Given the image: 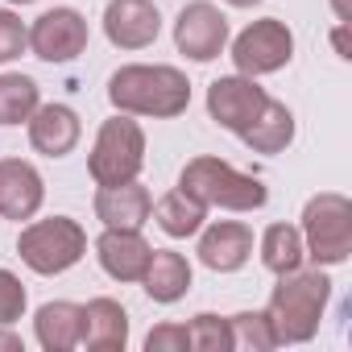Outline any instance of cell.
Here are the masks:
<instances>
[{
    "mask_svg": "<svg viewBox=\"0 0 352 352\" xmlns=\"http://www.w3.org/2000/svg\"><path fill=\"white\" fill-rule=\"evenodd\" d=\"M46 204L42 170L25 157H0V220H34Z\"/></svg>",
    "mask_w": 352,
    "mask_h": 352,
    "instance_id": "cell-11",
    "label": "cell"
},
{
    "mask_svg": "<svg viewBox=\"0 0 352 352\" xmlns=\"http://www.w3.org/2000/svg\"><path fill=\"white\" fill-rule=\"evenodd\" d=\"M0 352H25V340L9 331V323H0Z\"/></svg>",
    "mask_w": 352,
    "mask_h": 352,
    "instance_id": "cell-29",
    "label": "cell"
},
{
    "mask_svg": "<svg viewBox=\"0 0 352 352\" xmlns=\"http://www.w3.org/2000/svg\"><path fill=\"white\" fill-rule=\"evenodd\" d=\"M228 42H232L236 75H249V79L274 75V71L290 67V58H294V34L278 17H261V21H253L249 30H241Z\"/></svg>",
    "mask_w": 352,
    "mask_h": 352,
    "instance_id": "cell-7",
    "label": "cell"
},
{
    "mask_svg": "<svg viewBox=\"0 0 352 352\" xmlns=\"http://www.w3.org/2000/svg\"><path fill=\"white\" fill-rule=\"evenodd\" d=\"M162 34V13L153 0H108L104 9V38L116 50H145Z\"/></svg>",
    "mask_w": 352,
    "mask_h": 352,
    "instance_id": "cell-12",
    "label": "cell"
},
{
    "mask_svg": "<svg viewBox=\"0 0 352 352\" xmlns=\"http://www.w3.org/2000/svg\"><path fill=\"white\" fill-rule=\"evenodd\" d=\"M191 278H195V270H191V261L179 249H153L149 253V265L141 274V286H145L149 302L170 307V302H179L191 290Z\"/></svg>",
    "mask_w": 352,
    "mask_h": 352,
    "instance_id": "cell-17",
    "label": "cell"
},
{
    "mask_svg": "<svg viewBox=\"0 0 352 352\" xmlns=\"http://www.w3.org/2000/svg\"><path fill=\"white\" fill-rule=\"evenodd\" d=\"M9 5H34V0H9Z\"/></svg>",
    "mask_w": 352,
    "mask_h": 352,
    "instance_id": "cell-33",
    "label": "cell"
},
{
    "mask_svg": "<svg viewBox=\"0 0 352 352\" xmlns=\"http://www.w3.org/2000/svg\"><path fill=\"white\" fill-rule=\"evenodd\" d=\"M179 187H183L187 195H195L204 208H220V212H257V208H265V199H270V191H265L261 179H253V174H245V170H236L232 162L212 157V153L191 157V162L183 166Z\"/></svg>",
    "mask_w": 352,
    "mask_h": 352,
    "instance_id": "cell-3",
    "label": "cell"
},
{
    "mask_svg": "<svg viewBox=\"0 0 352 352\" xmlns=\"http://www.w3.org/2000/svg\"><path fill=\"white\" fill-rule=\"evenodd\" d=\"M228 17L212 5V0H191L174 21V50L187 54L191 63H216L228 50Z\"/></svg>",
    "mask_w": 352,
    "mask_h": 352,
    "instance_id": "cell-8",
    "label": "cell"
},
{
    "mask_svg": "<svg viewBox=\"0 0 352 352\" xmlns=\"http://www.w3.org/2000/svg\"><path fill=\"white\" fill-rule=\"evenodd\" d=\"M25 124H30V145L46 157H67L83 137L79 112L71 104H38V112Z\"/></svg>",
    "mask_w": 352,
    "mask_h": 352,
    "instance_id": "cell-15",
    "label": "cell"
},
{
    "mask_svg": "<svg viewBox=\"0 0 352 352\" xmlns=\"http://www.w3.org/2000/svg\"><path fill=\"white\" fill-rule=\"evenodd\" d=\"M149 208H153V195L137 179L96 191V220L104 228H141L149 220Z\"/></svg>",
    "mask_w": 352,
    "mask_h": 352,
    "instance_id": "cell-18",
    "label": "cell"
},
{
    "mask_svg": "<svg viewBox=\"0 0 352 352\" xmlns=\"http://www.w3.org/2000/svg\"><path fill=\"white\" fill-rule=\"evenodd\" d=\"M25 286H21V278L13 274V270H0V323H17L21 315H25Z\"/></svg>",
    "mask_w": 352,
    "mask_h": 352,
    "instance_id": "cell-27",
    "label": "cell"
},
{
    "mask_svg": "<svg viewBox=\"0 0 352 352\" xmlns=\"http://www.w3.org/2000/svg\"><path fill=\"white\" fill-rule=\"evenodd\" d=\"M224 5H232V9H253V5H261V0H224Z\"/></svg>",
    "mask_w": 352,
    "mask_h": 352,
    "instance_id": "cell-32",
    "label": "cell"
},
{
    "mask_svg": "<svg viewBox=\"0 0 352 352\" xmlns=\"http://www.w3.org/2000/svg\"><path fill=\"white\" fill-rule=\"evenodd\" d=\"M145 166V129L116 112L100 124L96 133V145L87 153V174L96 179V187H120V183H133Z\"/></svg>",
    "mask_w": 352,
    "mask_h": 352,
    "instance_id": "cell-5",
    "label": "cell"
},
{
    "mask_svg": "<svg viewBox=\"0 0 352 352\" xmlns=\"http://www.w3.org/2000/svg\"><path fill=\"white\" fill-rule=\"evenodd\" d=\"M149 216L157 220V228H162L170 241H187V236H195V232L208 224V208H204L195 195H187L183 187L166 191V195L149 208Z\"/></svg>",
    "mask_w": 352,
    "mask_h": 352,
    "instance_id": "cell-20",
    "label": "cell"
},
{
    "mask_svg": "<svg viewBox=\"0 0 352 352\" xmlns=\"http://www.w3.org/2000/svg\"><path fill=\"white\" fill-rule=\"evenodd\" d=\"M17 253L21 261L42 274V278H54V274H67L83 261L87 253V232L79 220L71 216H50V220H34L21 228L17 236Z\"/></svg>",
    "mask_w": 352,
    "mask_h": 352,
    "instance_id": "cell-6",
    "label": "cell"
},
{
    "mask_svg": "<svg viewBox=\"0 0 352 352\" xmlns=\"http://www.w3.org/2000/svg\"><path fill=\"white\" fill-rule=\"evenodd\" d=\"M149 253L153 249L141 236V228H104L96 241V261L112 282H141Z\"/></svg>",
    "mask_w": 352,
    "mask_h": 352,
    "instance_id": "cell-14",
    "label": "cell"
},
{
    "mask_svg": "<svg viewBox=\"0 0 352 352\" xmlns=\"http://www.w3.org/2000/svg\"><path fill=\"white\" fill-rule=\"evenodd\" d=\"M129 344V311L116 298H91L83 307V327H79V348L87 352H120Z\"/></svg>",
    "mask_w": 352,
    "mask_h": 352,
    "instance_id": "cell-16",
    "label": "cell"
},
{
    "mask_svg": "<svg viewBox=\"0 0 352 352\" xmlns=\"http://www.w3.org/2000/svg\"><path fill=\"white\" fill-rule=\"evenodd\" d=\"M331 13H336V21H352V5H348V0H331Z\"/></svg>",
    "mask_w": 352,
    "mask_h": 352,
    "instance_id": "cell-31",
    "label": "cell"
},
{
    "mask_svg": "<svg viewBox=\"0 0 352 352\" xmlns=\"http://www.w3.org/2000/svg\"><path fill=\"white\" fill-rule=\"evenodd\" d=\"M241 141L253 153H282L294 141V112L282 100H265V108L257 112V120L241 133Z\"/></svg>",
    "mask_w": 352,
    "mask_h": 352,
    "instance_id": "cell-21",
    "label": "cell"
},
{
    "mask_svg": "<svg viewBox=\"0 0 352 352\" xmlns=\"http://www.w3.org/2000/svg\"><path fill=\"white\" fill-rule=\"evenodd\" d=\"M331 46H336V54H340L344 63L352 58V50H348V25H344V21H336V30H331Z\"/></svg>",
    "mask_w": 352,
    "mask_h": 352,
    "instance_id": "cell-30",
    "label": "cell"
},
{
    "mask_svg": "<svg viewBox=\"0 0 352 352\" xmlns=\"http://www.w3.org/2000/svg\"><path fill=\"white\" fill-rule=\"evenodd\" d=\"M187 348H191L187 323H157L145 336V352H187Z\"/></svg>",
    "mask_w": 352,
    "mask_h": 352,
    "instance_id": "cell-28",
    "label": "cell"
},
{
    "mask_svg": "<svg viewBox=\"0 0 352 352\" xmlns=\"http://www.w3.org/2000/svg\"><path fill=\"white\" fill-rule=\"evenodd\" d=\"M331 302V278L315 265V270H294V274H278V286L270 290L265 302V319L274 327L278 344H311L319 336L323 311Z\"/></svg>",
    "mask_w": 352,
    "mask_h": 352,
    "instance_id": "cell-2",
    "label": "cell"
},
{
    "mask_svg": "<svg viewBox=\"0 0 352 352\" xmlns=\"http://www.w3.org/2000/svg\"><path fill=\"white\" fill-rule=\"evenodd\" d=\"M228 323H232V348H245V352H270V348H278L265 311H241V315H228Z\"/></svg>",
    "mask_w": 352,
    "mask_h": 352,
    "instance_id": "cell-24",
    "label": "cell"
},
{
    "mask_svg": "<svg viewBox=\"0 0 352 352\" xmlns=\"http://www.w3.org/2000/svg\"><path fill=\"white\" fill-rule=\"evenodd\" d=\"M79 327H83V307L67 302V298L42 302L38 315H34V336L46 352H75L79 348Z\"/></svg>",
    "mask_w": 352,
    "mask_h": 352,
    "instance_id": "cell-19",
    "label": "cell"
},
{
    "mask_svg": "<svg viewBox=\"0 0 352 352\" xmlns=\"http://www.w3.org/2000/svg\"><path fill=\"white\" fill-rule=\"evenodd\" d=\"M302 249L319 270L344 265L352 257V199L340 191L311 195L302 208Z\"/></svg>",
    "mask_w": 352,
    "mask_h": 352,
    "instance_id": "cell-4",
    "label": "cell"
},
{
    "mask_svg": "<svg viewBox=\"0 0 352 352\" xmlns=\"http://www.w3.org/2000/svg\"><path fill=\"white\" fill-rule=\"evenodd\" d=\"M261 249V265L270 274H294L302 261H307V249H302V232L294 224H270L257 241Z\"/></svg>",
    "mask_w": 352,
    "mask_h": 352,
    "instance_id": "cell-22",
    "label": "cell"
},
{
    "mask_svg": "<svg viewBox=\"0 0 352 352\" xmlns=\"http://www.w3.org/2000/svg\"><path fill=\"white\" fill-rule=\"evenodd\" d=\"M25 50H30V25L13 9H0V67L17 63Z\"/></svg>",
    "mask_w": 352,
    "mask_h": 352,
    "instance_id": "cell-26",
    "label": "cell"
},
{
    "mask_svg": "<svg viewBox=\"0 0 352 352\" xmlns=\"http://www.w3.org/2000/svg\"><path fill=\"white\" fill-rule=\"evenodd\" d=\"M191 348L195 352H232V323L228 315H212V311H199L191 323Z\"/></svg>",
    "mask_w": 352,
    "mask_h": 352,
    "instance_id": "cell-25",
    "label": "cell"
},
{
    "mask_svg": "<svg viewBox=\"0 0 352 352\" xmlns=\"http://www.w3.org/2000/svg\"><path fill=\"white\" fill-rule=\"evenodd\" d=\"M265 87L257 83V79H249V75H220L212 87H208V116L220 124V129H228V133H245L253 120H257V112L265 108Z\"/></svg>",
    "mask_w": 352,
    "mask_h": 352,
    "instance_id": "cell-10",
    "label": "cell"
},
{
    "mask_svg": "<svg viewBox=\"0 0 352 352\" xmlns=\"http://www.w3.org/2000/svg\"><path fill=\"white\" fill-rule=\"evenodd\" d=\"M87 50V17L71 5L46 9L34 25H30V54L42 63H75Z\"/></svg>",
    "mask_w": 352,
    "mask_h": 352,
    "instance_id": "cell-9",
    "label": "cell"
},
{
    "mask_svg": "<svg viewBox=\"0 0 352 352\" xmlns=\"http://www.w3.org/2000/svg\"><path fill=\"white\" fill-rule=\"evenodd\" d=\"M195 236H199L195 253L212 274H236L253 257V228L241 220H216V224L199 228Z\"/></svg>",
    "mask_w": 352,
    "mask_h": 352,
    "instance_id": "cell-13",
    "label": "cell"
},
{
    "mask_svg": "<svg viewBox=\"0 0 352 352\" xmlns=\"http://www.w3.org/2000/svg\"><path fill=\"white\" fill-rule=\"evenodd\" d=\"M42 104V91L30 75H17V71H5L0 75V124L13 129V124H25Z\"/></svg>",
    "mask_w": 352,
    "mask_h": 352,
    "instance_id": "cell-23",
    "label": "cell"
},
{
    "mask_svg": "<svg viewBox=\"0 0 352 352\" xmlns=\"http://www.w3.org/2000/svg\"><path fill=\"white\" fill-rule=\"evenodd\" d=\"M108 104L124 116L174 120L191 108V79L166 63H129L108 79Z\"/></svg>",
    "mask_w": 352,
    "mask_h": 352,
    "instance_id": "cell-1",
    "label": "cell"
}]
</instances>
